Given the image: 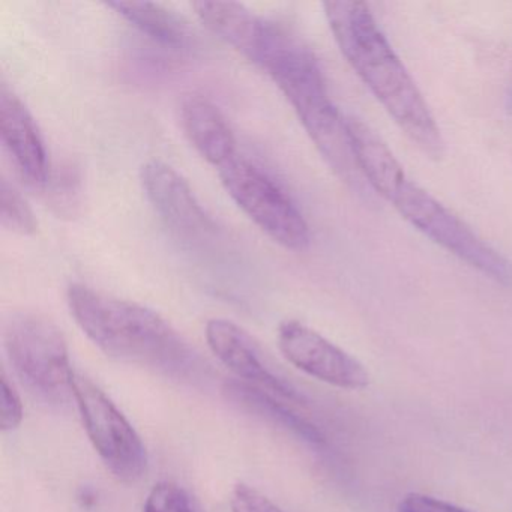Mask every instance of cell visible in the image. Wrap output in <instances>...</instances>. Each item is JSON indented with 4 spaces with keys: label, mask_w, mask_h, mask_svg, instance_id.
<instances>
[{
    "label": "cell",
    "mask_w": 512,
    "mask_h": 512,
    "mask_svg": "<svg viewBox=\"0 0 512 512\" xmlns=\"http://www.w3.org/2000/svg\"><path fill=\"white\" fill-rule=\"evenodd\" d=\"M205 335L211 352L238 380L284 398L290 403L307 407L304 395L289 380L269 367L259 344L244 328L232 320L218 317L206 323Z\"/></svg>",
    "instance_id": "10"
},
{
    "label": "cell",
    "mask_w": 512,
    "mask_h": 512,
    "mask_svg": "<svg viewBox=\"0 0 512 512\" xmlns=\"http://www.w3.org/2000/svg\"><path fill=\"white\" fill-rule=\"evenodd\" d=\"M218 175L233 202L272 241L292 251L308 248L311 235L304 215L268 173L238 155Z\"/></svg>",
    "instance_id": "6"
},
{
    "label": "cell",
    "mask_w": 512,
    "mask_h": 512,
    "mask_svg": "<svg viewBox=\"0 0 512 512\" xmlns=\"http://www.w3.org/2000/svg\"><path fill=\"white\" fill-rule=\"evenodd\" d=\"M230 511L232 512H284L268 496L245 484L238 482L230 493Z\"/></svg>",
    "instance_id": "19"
},
{
    "label": "cell",
    "mask_w": 512,
    "mask_h": 512,
    "mask_svg": "<svg viewBox=\"0 0 512 512\" xmlns=\"http://www.w3.org/2000/svg\"><path fill=\"white\" fill-rule=\"evenodd\" d=\"M73 397L89 440L119 481L137 482L148 469L142 437L112 398L89 377L74 371Z\"/></svg>",
    "instance_id": "7"
},
{
    "label": "cell",
    "mask_w": 512,
    "mask_h": 512,
    "mask_svg": "<svg viewBox=\"0 0 512 512\" xmlns=\"http://www.w3.org/2000/svg\"><path fill=\"white\" fill-rule=\"evenodd\" d=\"M227 400L236 406L256 413L260 418L268 419L272 424L280 425L284 430L298 436L310 445L322 446L326 442L322 428L311 421L310 416L302 412L304 406L290 403L277 395L269 394L256 386L247 385L241 380H229L224 385Z\"/></svg>",
    "instance_id": "14"
},
{
    "label": "cell",
    "mask_w": 512,
    "mask_h": 512,
    "mask_svg": "<svg viewBox=\"0 0 512 512\" xmlns=\"http://www.w3.org/2000/svg\"><path fill=\"white\" fill-rule=\"evenodd\" d=\"M0 137L20 175L43 188L52 173L43 137L23 101L5 83L0 88Z\"/></svg>",
    "instance_id": "11"
},
{
    "label": "cell",
    "mask_w": 512,
    "mask_h": 512,
    "mask_svg": "<svg viewBox=\"0 0 512 512\" xmlns=\"http://www.w3.org/2000/svg\"><path fill=\"white\" fill-rule=\"evenodd\" d=\"M356 164L370 190L434 244L503 286H512V263L482 241L463 220L409 178L394 152L365 122L346 118Z\"/></svg>",
    "instance_id": "1"
},
{
    "label": "cell",
    "mask_w": 512,
    "mask_h": 512,
    "mask_svg": "<svg viewBox=\"0 0 512 512\" xmlns=\"http://www.w3.org/2000/svg\"><path fill=\"white\" fill-rule=\"evenodd\" d=\"M22 421V398L4 371L0 377V428L2 431H13L20 427Z\"/></svg>",
    "instance_id": "20"
},
{
    "label": "cell",
    "mask_w": 512,
    "mask_h": 512,
    "mask_svg": "<svg viewBox=\"0 0 512 512\" xmlns=\"http://www.w3.org/2000/svg\"><path fill=\"white\" fill-rule=\"evenodd\" d=\"M398 512H472L454 503L422 493H410L398 503Z\"/></svg>",
    "instance_id": "21"
},
{
    "label": "cell",
    "mask_w": 512,
    "mask_h": 512,
    "mask_svg": "<svg viewBox=\"0 0 512 512\" xmlns=\"http://www.w3.org/2000/svg\"><path fill=\"white\" fill-rule=\"evenodd\" d=\"M512 104V103H511Z\"/></svg>",
    "instance_id": "22"
},
{
    "label": "cell",
    "mask_w": 512,
    "mask_h": 512,
    "mask_svg": "<svg viewBox=\"0 0 512 512\" xmlns=\"http://www.w3.org/2000/svg\"><path fill=\"white\" fill-rule=\"evenodd\" d=\"M4 343L16 373L41 398L59 404L73 395L70 350L52 320L35 313L14 314L5 325Z\"/></svg>",
    "instance_id": "5"
},
{
    "label": "cell",
    "mask_w": 512,
    "mask_h": 512,
    "mask_svg": "<svg viewBox=\"0 0 512 512\" xmlns=\"http://www.w3.org/2000/svg\"><path fill=\"white\" fill-rule=\"evenodd\" d=\"M107 7L115 10L118 16L127 20L142 34L148 35L151 40L163 46L170 49H184L190 44L191 34L187 23L163 5L118 0V2H109Z\"/></svg>",
    "instance_id": "15"
},
{
    "label": "cell",
    "mask_w": 512,
    "mask_h": 512,
    "mask_svg": "<svg viewBox=\"0 0 512 512\" xmlns=\"http://www.w3.org/2000/svg\"><path fill=\"white\" fill-rule=\"evenodd\" d=\"M181 122L190 145L212 166L223 167L238 157L236 139L229 122L208 98L191 94L181 106Z\"/></svg>",
    "instance_id": "12"
},
{
    "label": "cell",
    "mask_w": 512,
    "mask_h": 512,
    "mask_svg": "<svg viewBox=\"0 0 512 512\" xmlns=\"http://www.w3.org/2000/svg\"><path fill=\"white\" fill-rule=\"evenodd\" d=\"M140 181L152 208L176 235L188 241H205L214 235L217 227L211 215L172 166L148 161L140 170Z\"/></svg>",
    "instance_id": "9"
},
{
    "label": "cell",
    "mask_w": 512,
    "mask_h": 512,
    "mask_svg": "<svg viewBox=\"0 0 512 512\" xmlns=\"http://www.w3.org/2000/svg\"><path fill=\"white\" fill-rule=\"evenodd\" d=\"M277 341L290 364L320 382L349 391L370 385V373L358 359L299 320L281 322Z\"/></svg>",
    "instance_id": "8"
},
{
    "label": "cell",
    "mask_w": 512,
    "mask_h": 512,
    "mask_svg": "<svg viewBox=\"0 0 512 512\" xmlns=\"http://www.w3.org/2000/svg\"><path fill=\"white\" fill-rule=\"evenodd\" d=\"M47 202L61 217H73L80 203V178L71 167L50 173L44 185Z\"/></svg>",
    "instance_id": "17"
},
{
    "label": "cell",
    "mask_w": 512,
    "mask_h": 512,
    "mask_svg": "<svg viewBox=\"0 0 512 512\" xmlns=\"http://www.w3.org/2000/svg\"><path fill=\"white\" fill-rule=\"evenodd\" d=\"M257 67L271 76L295 110L323 160L341 182L367 196V182L356 164L346 116L332 101L313 50L286 26L272 23Z\"/></svg>",
    "instance_id": "3"
},
{
    "label": "cell",
    "mask_w": 512,
    "mask_h": 512,
    "mask_svg": "<svg viewBox=\"0 0 512 512\" xmlns=\"http://www.w3.org/2000/svg\"><path fill=\"white\" fill-rule=\"evenodd\" d=\"M0 220L5 229L16 235L31 236L38 230L31 206L7 179L0 182Z\"/></svg>",
    "instance_id": "16"
},
{
    "label": "cell",
    "mask_w": 512,
    "mask_h": 512,
    "mask_svg": "<svg viewBox=\"0 0 512 512\" xmlns=\"http://www.w3.org/2000/svg\"><path fill=\"white\" fill-rule=\"evenodd\" d=\"M197 19L248 61H256L269 20L238 2H194Z\"/></svg>",
    "instance_id": "13"
},
{
    "label": "cell",
    "mask_w": 512,
    "mask_h": 512,
    "mask_svg": "<svg viewBox=\"0 0 512 512\" xmlns=\"http://www.w3.org/2000/svg\"><path fill=\"white\" fill-rule=\"evenodd\" d=\"M143 512H196L187 491L172 481H160L146 497Z\"/></svg>",
    "instance_id": "18"
},
{
    "label": "cell",
    "mask_w": 512,
    "mask_h": 512,
    "mask_svg": "<svg viewBox=\"0 0 512 512\" xmlns=\"http://www.w3.org/2000/svg\"><path fill=\"white\" fill-rule=\"evenodd\" d=\"M323 10L341 53L359 79L407 139L431 160H440L446 148L436 119L370 7L359 0H331Z\"/></svg>",
    "instance_id": "2"
},
{
    "label": "cell",
    "mask_w": 512,
    "mask_h": 512,
    "mask_svg": "<svg viewBox=\"0 0 512 512\" xmlns=\"http://www.w3.org/2000/svg\"><path fill=\"white\" fill-rule=\"evenodd\" d=\"M67 302L83 334L110 358L167 376L196 370V353L157 311L79 283L68 287Z\"/></svg>",
    "instance_id": "4"
}]
</instances>
